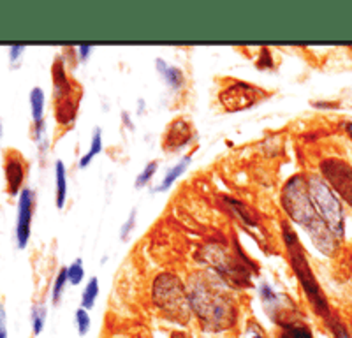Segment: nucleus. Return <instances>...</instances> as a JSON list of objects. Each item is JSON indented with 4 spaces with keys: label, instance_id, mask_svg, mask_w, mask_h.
Returning <instances> with one entry per match:
<instances>
[{
    "label": "nucleus",
    "instance_id": "f257e3e1",
    "mask_svg": "<svg viewBox=\"0 0 352 338\" xmlns=\"http://www.w3.org/2000/svg\"><path fill=\"white\" fill-rule=\"evenodd\" d=\"M185 282L192 317L204 333H229L238 326L240 306L228 282L206 268L188 273Z\"/></svg>",
    "mask_w": 352,
    "mask_h": 338
},
{
    "label": "nucleus",
    "instance_id": "f03ea898",
    "mask_svg": "<svg viewBox=\"0 0 352 338\" xmlns=\"http://www.w3.org/2000/svg\"><path fill=\"white\" fill-rule=\"evenodd\" d=\"M280 233L282 242L285 245V252H287L289 264H291L292 273L296 275L298 282H300L305 298L310 303V306L316 310V314L328 319L331 315L328 298H326L324 291H322L316 273H314L312 264L308 261L307 250H305V247L300 242V236H298V233L294 231V227H292L287 218L280 222Z\"/></svg>",
    "mask_w": 352,
    "mask_h": 338
},
{
    "label": "nucleus",
    "instance_id": "7ed1b4c3",
    "mask_svg": "<svg viewBox=\"0 0 352 338\" xmlns=\"http://www.w3.org/2000/svg\"><path fill=\"white\" fill-rule=\"evenodd\" d=\"M150 300H152V305L169 321L180 326H188L192 321L187 282L175 271H159L152 278Z\"/></svg>",
    "mask_w": 352,
    "mask_h": 338
},
{
    "label": "nucleus",
    "instance_id": "20e7f679",
    "mask_svg": "<svg viewBox=\"0 0 352 338\" xmlns=\"http://www.w3.org/2000/svg\"><path fill=\"white\" fill-rule=\"evenodd\" d=\"M53 80V99H55V118L56 124L69 127L76 122L81 102V84L69 74L65 58L56 55L52 65Z\"/></svg>",
    "mask_w": 352,
    "mask_h": 338
},
{
    "label": "nucleus",
    "instance_id": "39448f33",
    "mask_svg": "<svg viewBox=\"0 0 352 338\" xmlns=\"http://www.w3.org/2000/svg\"><path fill=\"white\" fill-rule=\"evenodd\" d=\"M307 185L312 205L319 217L328 224V227L338 240H344L345 231H347V225H345L347 221H345V210L338 194L319 173H308Z\"/></svg>",
    "mask_w": 352,
    "mask_h": 338
},
{
    "label": "nucleus",
    "instance_id": "423d86ee",
    "mask_svg": "<svg viewBox=\"0 0 352 338\" xmlns=\"http://www.w3.org/2000/svg\"><path fill=\"white\" fill-rule=\"evenodd\" d=\"M280 205L287 221L303 227V231L319 218L308 194L305 173H294L285 180L280 190Z\"/></svg>",
    "mask_w": 352,
    "mask_h": 338
},
{
    "label": "nucleus",
    "instance_id": "0eeeda50",
    "mask_svg": "<svg viewBox=\"0 0 352 338\" xmlns=\"http://www.w3.org/2000/svg\"><path fill=\"white\" fill-rule=\"evenodd\" d=\"M199 261L204 266H208L206 270L219 275L229 286H240V284H248L250 282V273L243 266V262L234 256V252H229L224 245L220 243H206L199 250Z\"/></svg>",
    "mask_w": 352,
    "mask_h": 338
},
{
    "label": "nucleus",
    "instance_id": "6e6552de",
    "mask_svg": "<svg viewBox=\"0 0 352 338\" xmlns=\"http://www.w3.org/2000/svg\"><path fill=\"white\" fill-rule=\"evenodd\" d=\"M270 95H272V92H268L259 84L245 80H231L220 89L217 99H219V104L222 106L224 111L238 113L254 108L264 99H268Z\"/></svg>",
    "mask_w": 352,
    "mask_h": 338
},
{
    "label": "nucleus",
    "instance_id": "1a4fd4ad",
    "mask_svg": "<svg viewBox=\"0 0 352 338\" xmlns=\"http://www.w3.org/2000/svg\"><path fill=\"white\" fill-rule=\"evenodd\" d=\"M319 174L328 181L331 189L352 206V166L338 157H326L319 164Z\"/></svg>",
    "mask_w": 352,
    "mask_h": 338
},
{
    "label": "nucleus",
    "instance_id": "9d476101",
    "mask_svg": "<svg viewBox=\"0 0 352 338\" xmlns=\"http://www.w3.org/2000/svg\"><path fill=\"white\" fill-rule=\"evenodd\" d=\"M36 190L25 187L18 196L16 206V225H14V236H16L18 249H25L28 245L30 234H32V218L36 212Z\"/></svg>",
    "mask_w": 352,
    "mask_h": 338
},
{
    "label": "nucleus",
    "instance_id": "9b49d317",
    "mask_svg": "<svg viewBox=\"0 0 352 338\" xmlns=\"http://www.w3.org/2000/svg\"><path fill=\"white\" fill-rule=\"evenodd\" d=\"M196 137V127L188 117H176L168 124L162 136V150L168 153L182 152Z\"/></svg>",
    "mask_w": 352,
    "mask_h": 338
},
{
    "label": "nucleus",
    "instance_id": "f8f14e48",
    "mask_svg": "<svg viewBox=\"0 0 352 338\" xmlns=\"http://www.w3.org/2000/svg\"><path fill=\"white\" fill-rule=\"evenodd\" d=\"M257 291H259V300L261 303H263L264 314L268 315V317L272 319V322H275L276 326H282L285 321L294 319L292 315H289L287 312L289 300L285 298L284 294L278 293L268 280H261Z\"/></svg>",
    "mask_w": 352,
    "mask_h": 338
},
{
    "label": "nucleus",
    "instance_id": "ddd939ff",
    "mask_svg": "<svg viewBox=\"0 0 352 338\" xmlns=\"http://www.w3.org/2000/svg\"><path fill=\"white\" fill-rule=\"evenodd\" d=\"M28 173V162L23 153L14 148H8L4 152V178L6 190L11 196H20L25 189V178Z\"/></svg>",
    "mask_w": 352,
    "mask_h": 338
},
{
    "label": "nucleus",
    "instance_id": "4468645a",
    "mask_svg": "<svg viewBox=\"0 0 352 338\" xmlns=\"http://www.w3.org/2000/svg\"><path fill=\"white\" fill-rule=\"evenodd\" d=\"M155 69L159 76L164 80V83L168 84L173 92H182L187 84V76L182 71V67L178 65H171L162 58V56H157L155 58Z\"/></svg>",
    "mask_w": 352,
    "mask_h": 338
},
{
    "label": "nucleus",
    "instance_id": "2eb2a0df",
    "mask_svg": "<svg viewBox=\"0 0 352 338\" xmlns=\"http://www.w3.org/2000/svg\"><path fill=\"white\" fill-rule=\"evenodd\" d=\"M190 162H192V155L188 153V155H184V157L176 162V164H173L171 168L166 171L164 178L160 180L159 185L153 187V192H166V190L171 189L173 183H176V180H178V178L185 173V171H187V168Z\"/></svg>",
    "mask_w": 352,
    "mask_h": 338
},
{
    "label": "nucleus",
    "instance_id": "dca6fc26",
    "mask_svg": "<svg viewBox=\"0 0 352 338\" xmlns=\"http://www.w3.org/2000/svg\"><path fill=\"white\" fill-rule=\"evenodd\" d=\"M55 180H56V196L55 205L56 208L62 210L67 201V169L62 159L55 161Z\"/></svg>",
    "mask_w": 352,
    "mask_h": 338
},
{
    "label": "nucleus",
    "instance_id": "f3484780",
    "mask_svg": "<svg viewBox=\"0 0 352 338\" xmlns=\"http://www.w3.org/2000/svg\"><path fill=\"white\" fill-rule=\"evenodd\" d=\"M224 201L231 206V214L234 215V217H236L238 221L245 225V227L248 225L250 229H257V221H256V217H254V212L248 208L245 203L238 201V199H234V197H229V196L224 197Z\"/></svg>",
    "mask_w": 352,
    "mask_h": 338
},
{
    "label": "nucleus",
    "instance_id": "a211bd4d",
    "mask_svg": "<svg viewBox=\"0 0 352 338\" xmlns=\"http://www.w3.org/2000/svg\"><path fill=\"white\" fill-rule=\"evenodd\" d=\"M276 338H314V331L307 322L291 319V321H285L282 324L280 333Z\"/></svg>",
    "mask_w": 352,
    "mask_h": 338
},
{
    "label": "nucleus",
    "instance_id": "6ab92c4d",
    "mask_svg": "<svg viewBox=\"0 0 352 338\" xmlns=\"http://www.w3.org/2000/svg\"><path fill=\"white\" fill-rule=\"evenodd\" d=\"M30 101V113H32V124H41L44 122V106H46V93L41 87H34L28 93Z\"/></svg>",
    "mask_w": 352,
    "mask_h": 338
},
{
    "label": "nucleus",
    "instance_id": "aec40b11",
    "mask_svg": "<svg viewBox=\"0 0 352 338\" xmlns=\"http://www.w3.org/2000/svg\"><path fill=\"white\" fill-rule=\"evenodd\" d=\"M100 152H102V129H100V127H96L92 133V139H90V146H88L87 152L80 157L78 166H80L81 169H85L87 166L92 164V161Z\"/></svg>",
    "mask_w": 352,
    "mask_h": 338
},
{
    "label": "nucleus",
    "instance_id": "412c9836",
    "mask_svg": "<svg viewBox=\"0 0 352 338\" xmlns=\"http://www.w3.org/2000/svg\"><path fill=\"white\" fill-rule=\"evenodd\" d=\"M46 317H48V306L44 302H34L32 310H30V324H32V335L43 333L44 324H46Z\"/></svg>",
    "mask_w": 352,
    "mask_h": 338
},
{
    "label": "nucleus",
    "instance_id": "4be33fe9",
    "mask_svg": "<svg viewBox=\"0 0 352 338\" xmlns=\"http://www.w3.org/2000/svg\"><path fill=\"white\" fill-rule=\"evenodd\" d=\"M97 296H99V278L92 277L81 293V306L85 310H92L97 303Z\"/></svg>",
    "mask_w": 352,
    "mask_h": 338
},
{
    "label": "nucleus",
    "instance_id": "5701e85b",
    "mask_svg": "<svg viewBox=\"0 0 352 338\" xmlns=\"http://www.w3.org/2000/svg\"><path fill=\"white\" fill-rule=\"evenodd\" d=\"M69 286V277H67V266H62L60 270L56 271V277L53 280V287H52V302L58 303L64 296L65 289Z\"/></svg>",
    "mask_w": 352,
    "mask_h": 338
},
{
    "label": "nucleus",
    "instance_id": "b1692460",
    "mask_svg": "<svg viewBox=\"0 0 352 338\" xmlns=\"http://www.w3.org/2000/svg\"><path fill=\"white\" fill-rule=\"evenodd\" d=\"M157 169H159V161H150L144 164V168L141 169V173L136 177V181H134V187L136 189H143L153 180V177L157 174Z\"/></svg>",
    "mask_w": 352,
    "mask_h": 338
},
{
    "label": "nucleus",
    "instance_id": "393cba45",
    "mask_svg": "<svg viewBox=\"0 0 352 338\" xmlns=\"http://www.w3.org/2000/svg\"><path fill=\"white\" fill-rule=\"evenodd\" d=\"M74 326H76L80 337H85L90 331V328H92V317H90L88 310H85L83 306H78L76 312H74Z\"/></svg>",
    "mask_w": 352,
    "mask_h": 338
},
{
    "label": "nucleus",
    "instance_id": "a878e982",
    "mask_svg": "<svg viewBox=\"0 0 352 338\" xmlns=\"http://www.w3.org/2000/svg\"><path fill=\"white\" fill-rule=\"evenodd\" d=\"M67 277H69V284H71V286H80L85 278L83 259L76 258L74 261L71 262V264L67 266Z\"/></svg>",
    "mask_w": 352,
    "mask_h": 338
},
{
    "label": "nucleus",
    "instance_id": "bb28decb",
    "mask_svg": "<svg viewBox=\"0 0 352 338\" xmlns=\"http://www.w3.org/2000/svg\"><path fill=\"white\" fill-rule=\"evenodd\" d=\"M328 326H329V331H331L333 338H352L351 333H349V330L345 328L344 322L338 321V319L333 317V315H329L328 317Z\"/></svg>",
    "mask_w": 352,
    "mask_h": 338
},
{
    "label": "nucleus",
    "instance_id": "cd10ccee",
    "mask_svg": "<svg viewBox=\"0 0 352 338\" xmlns=\"http://www.w3.org/2000/svg\"><path fill=\"white\" fill-rule=\"evenodd\" d=\"M136 221H138V210L132 208L131 214H129V217H127V221L120 225V240H124L125 242V240L131 236V233L134 231V227H136Z\"/></svg>",
    "mask_w": 352,
    "mask_h": 338
},
{
    "label": "nucleus",
    "instance_id": "c85d7f7f",
    "mask_svg": "<svg viewBox=\"0 0 352 338\" xmlns=\"http://www.w3.org/2000/svg\"><path fill=\"white\" fill-rule=\"evenodd\" d=\"M0 338H8V310L4 300H0Z\"/></svg>",
    "mask_w": 352,
    "mask_h": 338
},
{
    "label": "nucleus",
    "instance_id": "c756f323",
    "mask_svg": "<svg viewBox=\"0 0 352 338\" xmlns=\"http://www.w3.org/2000/svg\"><path fill=\"white\" fill-rule=\"evenodd\" d=\"M247 337L248 338H268V335L264 333L263 328L257 322H250L247 326Z\"/></svg>",
    "mask_w": 352,
    "mask_h": 338
},
{
    "label": "nucleus",
    "instance_id": "7c9ffc66",
    "mask_svg": "<svg viewBox=\"0 0 352 338\" xmlns=\"http://www.w3.org/2000/svg\"><path fill=\"white\" fill-rule=\"evenodd\" d=\"M23 52H25L23 45L9 46V60H11V64H16V62L21 58V55H23Z\"/></svg>",
    "mask_w": 352,
    "mask_h": 338
},
{
    "label": "nucleus",
    "instance_id": "2f4dec72",
    "mask_svg": "<svg viewBox=\"0 0 352 338\" xmlns=\"http://www.w3.org/2000/svg\"><path fill=\"white\" fill-rule=\"evenodd\" d=\"M76 52H78V58H80L81 62H87L88 58H90V55L94 53V46H78Z\"/></svg>",
    "mask_w": 352,
    "mask_h": 338
},
{
    "label": "nucleus",
    "instance_id": "473e14b6",
    "mask_svg": "<svg viewBox=\"0 0 352 338\" xmlns=\"http://www.w3.org/2000/svg\"><path fill=\"white\" fill-rule=\"evenodd\" d=\"M310 104L314 106V108H319V109H331V108H338V102H324V101H312Z\"/></svg>",
    "mask_w": 352,
    "mask_h": 338
},
{
    "label": "nucleus",
    "instance_id": "72a5a7b5",
    "mask_svg": "<svg viewBox=\"0 0 352 338\" xmlns=\"http://www.w3.org/2000/svg\"><path fill=\"white\" fill-rule=\"evenodd\" d=\"M120 118H122V124H125V127H127V129H131V131L134 129V124H132V120H131V113L122 111Z\"/></svg>",
    "mask_w": 352,
    "mask_h": 338
},
{
    "label": "nucleus",
    "instance_id": "f704fd0d",
    "mask_svg": "<svg viewBox=\"0 0 352 338\" xmlns=\"http://www.w3.org/2000/svg\"><path fill=\"white\" fill-rule=\"evenodd\" d=\"M169 338H194V337L190 333H187V331H184V330H175V331H171Z\"/></svg>",
    "mask_w": 352,
    "mask_h": 338
},
{
    "label": "nucleus",
    "instance_id": "c9c22d12",
    "mask_svg": "<svg viewBox=\"0 0 352 338\" xmlns=\"http://www.w3.org/2000/svg\"><path fill=\"white\" fill-rule=\"evenodd\" d=\"M342 127H344V131H347V134H349V136L352 137V120H349V122H344V124H342Z\"/></svg>",
    "mask_w": 352,
    "mask_h": 338
},
{
    "label": "nucleus",
    "instance_id": "e433bc0d",
    "mask_svg": "<svg viewBox=\"0 0 352 338\" xmlns=\"http://www.w3.org/2000/svg\"><path fill=\"white\" fill-rule=\"evenodd\" d=\"M138 108H140V113H143V109H144V101H143V99H140V101H138Z\"/></svg>",
    "mask_w": 352,
    "mask_h": 338
},
{
    "label": "nucleus",
    "instance_id": "4c0bfd02",
    "mask_svg": "<svg viewBox=\"0 0 352 338\" xmlns=\"http://www.w3.org/2000/svg\"><path fill=\"white\" fill-rule=\"evenodd\" d=\"M2 134H4V127H2V120H0V139H2Z\"/></svg>",
    "mask_w": 352,
    "mask_h": 338
}]
</instances>
